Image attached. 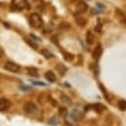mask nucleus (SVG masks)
<instances>
[{"label": "nucleus", "instance_id": "12", "mask_svg": "<svg viewBox=\"0 0 126 126\" xmlns=\"http://www.w3.org/2000/svg\"><path fill=\"white\" fill-rule=\"evenodd\" d=\"M44 77H45V79L46 80H48L49 82H55V80H56V76H55V74H54V72H52V71H47L45 74H44Z\"/></svg>", "mask_w": 126, "mask_h": 126}, {"label": "nucleus", "instance_id": "20", "mask_svg": "<svg viewBox=\"0 0 126 126\" xmlns=\"http://www.w3.org/2000/svg\"><path fill=\"white\" fill-rule=\"evenodd\" d=\"M59 113H60L62 116L67 115V109L64 108V107H60V108H59Z\"/></svg>", "mask_w": 126, "mask_h": 126}, {"label": "nucleus", "instance_id": "17", "mask_svg": "<svg viewBox=\"0 0 126 126\" xmlns=\"http://www.w3.org/2000/svg\"><path fill=\"white\" fill-rule=\"evenodd\" d=\"M60 99L64 102V103H67V104H71V99H70V97L68 96V95H66V94H61V96H60Z\"/></svg>", "mask_w": 126, "mask_h": 126}, {"label": "nucleus", "instance_id": "8", "mask_svg": "<svg viewBox=\"0 0 126 126\" xmlns=\"http://www.w3.org/2000/svg\"><path fill=\"white\" fill-rule=\"evenodd\" d=\"M101 54H102V47H101L100 44H97L95 46V48L94 49V51H93V57H94V59L98 60L100 58Z\"/></svg>", "mask_w": 126, "mask_h": 126}, {"label": "nucleus", "instance_id": "14", "mask_svg": "<svg viewBox=\"0 0 126 126\" xmlns=\"http://www.w3.org/2000/svg\"><path fill=\"white\" fill-rule=\"evenodd\" d=\"M56 70L59 72V74H60L61 76H63V75H65V73H66V71H67V68H66L63 64L59 63V64L56 66Z\"/></svg>", "mask_w": 126, "mask_h": 126}, {"label": "nucleus", "instance_id": "19", "mask_svg": "<svg viewBox=\"0 0 126 126\" xmlns=\"http://www.w3.org/2000/svg\"><path fill=\"white\" fill-rule=\"evenodd\" d=\"M99 89H100V91L102 92V94H104V97L107 99V100H109V98H108V94H107V92H106V90H105V88L101 85V84H99Z\"/></svg>", "mask_w": 126, "mask_h": 126}, {"label": "nucleus", "instance_id": "2", "mask_svg": "<svg viewBox=\"0 0 126 126\" xmlns=\"http://www.w3.org/2000/svg\"><path fill=\"white\" fill-rule=\"evenodd\" d=\"M24 110L26 113L28 114H35L37 112V106L34 102L32 101H28L25 105H24Z\"/></svg>", "mask_w": 126, "mask_h": 126}, {"label": "nucleus", "instance_id": "1", "mask_svg": "<svg viewBox=\"0 0 126 126\" xmlns=\"http://www.w3.org/2000/svg\"><path fill=\"white\" fill-rule=\"evenodd\" d=\"M30 24L32 27L35 28V29H39L41 26H42V19L40 18V16L37 14V13H32L30 18Z\"/></svg>", "mask_w": 126, "mask_h": 126}, {"label": "nucleus", "instance_id": "18", "mask_svg": "<svg viewBox=\"0 0 126 126\" xmlns=\"http://www.w3.org/2000/svg\"><path fill=\"white\" fill-rule=\"evenodd\" d=\"M118 107H119L121 110H126V100H124V99L119 100V102H118Z\"/></svg>", "mask_w": 126, "mask_h": 126}, {"label": "nucleus", "instance_id": "21", "mask_svg": "<svg viewBox=\"0 0 126 126\" xmlns=\"http://www.w3.org/2000/svg\"><path fill=\"white\" fill-rule=\"evenodd\" d=\"M33 85H37V86H45V84L43 82H36V81H32Z\"/></svg>", "mask_w": 126, "mask_h": 126}, {"label": "nucleus", "instance_id": "9", "mask_svg": "<svg viewBox=\"0 0 126 126\" xmlns=\"http://www.w3.org/2000/svg\"><path fill=\"white\" fill-rule=\"evenodd\" d=\"M75 21H76V23H77L78 26L85 27L87 25V20L84 17H82L80 14L79 15H75Z\"/></svg>", "mask_w": 126, "mask_h": 126}, {"label": "nucleus", "instance_id": "4", "mask_svg": "<svg viewBox=\"0 0 126 126\" xmlns=\"http://www.w3.org/2000/svg\"><path fill=\"white\" fill-rule=\"evenodd\" d=\"M5 69L8 70L9 72L17 73V72L20 71V66H19L17 63L13 62V61H8V62H6V64H5Z\"/></svg>", "mask_w": 126, "mask_h": 126}, {"label": "nucleus", "instance_id": "13", "mask_svg": "<svg viewBox=\"0 0 126 126\" xmlns=\"http://www.w3.org/2000/svg\"><path fill=\"white\" fill-rule=\"evenodd\" d=\"M27 71L32 77H37L38 76V70L35 67H28L27 68Z\"/></svg>", "mask_w": 126, "mask_h": 126}, {"label": "nucleus", "instance_id": "7", "mask_svg": "<svg viewBox=\"0 0 126 126\" xmlns=\"http://www.w3.org/2000/svg\"><path fill=\"white\" fill-rule=\"evenodd\" d=\"M27 0H12V5L16 9L22 10L27 6Z\"/></svg>", "mask_w": 126, "mask_h": 126}, {"label": "nucleus", "instance_id": "11", "mask_svg": "<svg viewBox=\"0 0 126 126\" xmlns=\"http://www.w3.org/2000/svg\"><path fill=\"white\" fill-rule=\"evenodd\" d=\"M86 41L88 44H93L94 42V34L92 31H88L86 33Z\"/></svg>", "mask_w": 126, "mask_h": 126}, {"label": "nucleus", "instance_id": "23", "mask_svg": "<svg viewBox=\"0 0 126 126\" xmlns=\"http://www.w3.org/2000/svg\"><path fill=\"white\" fill-rule=\"evenodd\" d=\"M2 54H3V50H2V48H0V57L2 56Z\"/></svg>", "mask_w": 126, "mask_h": 126}, {"label": "nucleus", "instance_id": "5", "mask_svg": "<svg viewBox=\"0 0 126 126\" xmlns=\"http://www.w3.org/2000/svg\"><path fill=\"white\" fill-rule=\"evenodd\" d=\"M90 109H94L97 113H100L104 109V106L101 103H94V104H89V105L85 106V111H88Z\"/></svg>", "mask_w": 126, "mask_h": 126}, {"label": "nucleus", "instance_id": "15", "mask_svg": "<svg viewBox=\"0 0 126 126\" xmlns=\"http://www.w3.org/2000/svg\"><path fill=\"white\" fill-rule=\"evenodd\" d=\"M40 53L42 54V56H44V58H46V59H50V58H52L53 57V54L50 52V51H48V49H41L40 50Z\"/></svg>", "mask_w": 126, "mask_h": 126}, {"label": "nucleus", "instance_id": "3", "mask_svg": "<svg viewBox=\"0 0 126 126\" xmlns=\"http://www.w3.org/2000/svg\"><path fill=\"white\" fill-rule=\"evenodd\" d=\"M88 9H89L88 4L85 1L80 0V1L77 2V4H76V11H77L78 14H84V13H86L88 11Z\"/></svg>", "mask_w": 126, "mask_h": 126}, {"label": "nucleus", "instance_id": "16", "mask_svg": "<svg viewBox=\"0 0 126 126\" xmlns=\"http://www.w3.org/2000/svg\"><path fill=\"white\" fill-rule=\"evenodd\" d=\"M63 55H64V59H65L66 61H72V60L74 59V55H73L72 53H69V52L64 51V52H63Z\"/></svg>", "mask_w": 126, "mask_h": 126}, {"label": "nucleus", "instance_id": "10", "mask_svg": "<svg viewBox=\"0 0 126 126\" xmlns=\"http://www.w3.org/2000/svg\"><path fill=\"white\" fill-rule=\"evenodd\" d=\"M10 106V101L6 98H0V111H5Z\"/></svg>", "mask_w": 126, "mask_h": 126}, {"label": "nucleus", "instance_id": "22", "mask_svg": "<svg viewBox=\"0 0 126 126\" xmlns=\"http://www.w3.org/2000/svg\"><path fill=\"white\" fill-rule=\"evenodd\" d=\"M51 102H52V105H53V106H55V105L57 104V102H56L55 100H53V99H51Z\"/></svg>", "mask_w": 126, "mask_h": 126}, {"label": "nucleus", "instance_id": "6", "mask_svg": "<svg viewBox=\"0 0 126 126\" xmlns=\"http://www.w3.org/2000/svg\"><path fill=\"white\" fill-rule=\"evenodd\" d=\"M71 118L74 121H76V122L77 121H81L84 118V112L81 111V110H79V109H77V108H75L71 112Z\"/></svg>", "mask_w": 126, "mask_h": 126}]
</instances>
